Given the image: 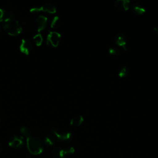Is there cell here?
Here are the masks:
<instances>
[{
    "label": "cell",
    "instance_id": "obj_6",
    "mask_svg": "<svg viewBox=\"0 0 158 158\" xmlns=\"http://www.w3.org/2000/svg\"><path fill=\"white\" fill-rule=\"evenodd\" d=\"M131 11L136 15H142L146 11L145 6L139 1H130V7Z\"/></svg>",
    "mask_w": 158,
    "mask_h": 158
},
{
    "label": "cell",
    "instance_id": "obj_5",
    "mask_svg": "<svg viewBox=\"0 0 158 158\" xmlns=\"http://www.w3.org/2000/svg\"><path fill=\"white\" fill-rule=\"evenodd\" d=\"M60 37L59 33L57 31H50L47 36V44L51 45L52 47H57L59 44Z\"/></svg>",
    "mask_w": 158,
    "mask_h": 158
},
{
    "label": "cell",
    "instance_id": "obj_12",
    "mask_svg": "<svg viewBox=\"0 0 158 158\" xmlns=\"http://www.w3.org/2000/svg\"><path fill=\"white\" fill-rule=\"evenodd\" d=\"M115 7L119 11L127 10L130 7V1L127 0H117L114 2Z\"/></svg>",
    "mask_w": 158,
    "mask_h": 158
},
{
    "label": "cell",
    "instance_id": "obj_9",
    "mask_svg": "<svg viewBox=\"0 0 158 158\" xmlns=\"http://www.w3.org/2000/svg\"><path fill=\"white\" fill-rule=\"evenodd\" d=\"M48 22V19L44 15H39L35 21V26L37 31L40 32L45 28Z\"/></svg>",
    "mask_w": 158,
    "mask_h": 158
},
{
    "label": "cell",
    "instance_id": "obj_10",
    "mask_svg": "<svg viewBox=\"0 0 158 158\" xmlns=\"http://www.w3.org/2000/svg\"><path fill=\"white\" fill-rule=\"evenodd\" d=\"M114 41L118 46L122 47L124 50H127V36L122 32L118 33L114 36Z\"/></svg>",
    "mask_w": 158,
    "mask_h": 158
},
{
    "label": "cell",
    "instance_id": "obj_3",
    "mask_svg": "<svg viewBox=\"0 0 158 158\" xmlns=\"http://www.w3.org/2000/svg\"><path fill=\"white\" fill-rule=\"evenodd\" d=\"M75 152L73 147L62 148L59 146H55L51 149V155L53 158H64L68 154H72Z\"/></svg>",
    "mask_w": 158,
    "mask_h": 158
},
{
    "label": "cell",
    "instance_id": "obj_21",
    "mask_svg": "<svg viewBox=\"0 0 158 158\" xmlns=\"http://www.w3.org/2000/svg\"><path fill=\"white\" fill-rule=\"evenodd\" d=\"M154 31H155V33H156L157 35H158V26L155 27L154 28Z\"/></svg>",
    "mask_w": 158,
    "mask_h": 158
},
{
    "label": "cell",
    "instance_id": "obj_22",
    "mask_svg": "<svg viewBox=\"0 0 158 158\" xmlns=\"http://www.w3.org/2000/svg\"><path fill=\"white\" fill-rule=\"evenodd\" d=\"M2 151V147L1 144H0V152H1Z\"/></svg>",
    "mask_w": 158,
    "mask_h": 158
},
{
    "label": "cell",
    "instance_id": "obj_17",
    "mask_svg": "<svg viewBox=\"0 0 158 158\" xmlns=\"http://www.w3.org/2000/svg\"><path fill=\"white\" fill-rule=\"evenodd\" d=\"M129 73L128 68L127 66H122L118 71V76L120 78H124L128 75Z\"/></svg>",
    "mask_w": 158,
    "mask_h": 158
},
{
    "label": "cell",
    "instance_id": "obj_2",
    "mask_svg": "<svg viewBox=\"0 0 158 158\" xmlns=\"http://www.w3.org/2000/svg\"><path fill=\"white\" fill-rule=\"evenodd\" d=\"M27 146L28 151L33 155L40 154L43 151V144L37 136H30L27 138Z\"/></svg>",
    "mask_w": 158,
    "mask_h": 158
},
{
    "label": "cell",
    "instance_id": "obj_18",
    "mask_svg": "<svg viewBox=\"0 0 158 158\" xmlns=\"http://www.w3.org/2000/svg\"><path fill=\"white\" fill-rule=\"evenodd\" d=\"M33 40H34V41H35L36 45L38 46H41V44H42V43H43V36H42V35H41L40 33L36 34V35L33 37Z\"/></svg>",
    "mask_w": 158,
    "mask_h": 158
},
{
    "label": "cell",
    "instance_id": "obj_19",
    "mask_svg": "<svg viewBox=\"0 0 158 158\" xmlns=\"http://www.w3.org/2000/svg\"><path fill=\"white\" fill-rule=\"evenodd\" d=\"M20 133H22V135L25 136V138H28L29 137L31 136V133H30V130L26 127H22L21 128H20Z\"/></svg>",
    "mask_w": 158,
    "mask_h": 158
},
{
    "label": "cell",
    "instance_id": "obj_8",
    "mask_svg": "<svg viewBox=\"0 0 158 158\" xmlns=\"http://www.w3.org/2000/svg\"><path fill=\"white\" fill-rule=\"evenodd\" d=\"M33 49V45L30 41L22 39L20 44V51L25 55H28Z\"/></svg>",
    "mask_w": 158,
    "mask_h": 158
},
{
    "label": "cell",
    "instance_id": "obj_16",
    "mask_svg": "<svg viewBox=\"0 0 158 158\" xmlns=\"http://www.w3.org/2000/svg\"><path fill=\"white\" fill-rule=\"evenodd\" d=\"M109 54L112 56H118L120 54V49L117 46H111L108 49Z\"/></svg>",
    "mask_w": 158,
    "mask_h": 158
},
{
    "label": "cell",
    "instance_id": "obj_4",
    "mask_svg": "<svg viewBox=\"0 0 158 158\" xmlns=\"http://www.w3.org/2000/svg\"><path fill=\"white\" fill-rule=\"evenodd\" d=\"M30 12L35 13L38 12H45L50 14H54L56 12V8L54 4L51 2H46L41 7H33L30 9Z\"/></svg>",
    "mask_w": 158,
    "mask_h": 158
},
{
    "label": "cell",
    "instance_id": "obj_14",
    "mask_svg": "<svg viewBox=\"0 0 158 158\" xmlns=\"http://www.w3.org/2000/svg\"><path fill=\"white\" fill-rule=\"evenodd\" d=\"M56 143V137L54 135H48L44 138V143L47 146H53Z\"/></svg>",
    "mask_w": 158,
    "mask_h": 158
},
{
    "label": "cell",
    "instance_id": "obj_7",
    "mask_svg": "<svg viewBox=\"0 0 158 158\" xmlns=\"http://www.w3.org/2000/svg\"><path fill=\"white\" fill-rule=\"evenodd\" d=\"M52 132L57 139L62 141H69L72 138V134L70 132L60 131L56 128H52Z\"/></svg>",
    "mask_w": 158,
    "mask_h": 158
},
{
    "label": "cell",
    "instance_id": "obj_1",
    "mask_svg": "<svg viewBox=\"0 0 158 158\" xmlns=\"http://www.w3.org/2000/svg\"><path fill=\"white\" fill-rule=\"evenodd\" d=\"M4 30L11 36H17L22 31V27L15 19L9 17L6 18L3 23Z\"/></svg>",
    "mask_w": 158,
    "mask_h": 158
},
{
    "label": "cell",
    "instance_id": "obj_20",
    "mask_svg": "<svg viewBox=\"0 0 158 158\" xmlns=\"http://www.w3.org/2000/svg\"><path fill=\"white\" fill-rule=\"evenodd\" d=\"M6 12L2 9H0V22H2L5 20Z\"/></svg>",
    "mask_w": 158,
    "mask_h": 158
},
{
    "label": "cell",
    "instance_id": "obj_11",
    "mask_svg": "<svg viewBox=\"0 0 158 158\" xmlns=\"http://www.w3.org/2000/svg\"><path fill=\"white\" fill-rule=\"evenodd\" d=\"M24 141L23 137L19 136H12L9 141V146L15 149H18L22 147Z\"/></svg>",
    "mask_w": 158,
    "mask_h": 158
},
{
    "label": "cell",
    "instance_id": "obj_13",
    "mask_svg": "<svg viewBox=\"0 0 158 158\" xmlns=\"http://www.w3.org/2000/svg\"><path fill=\"white\" fill-rule=\"evenodd\" d=\"M84 121V118H83V117L82 115H76L75 117H73L71 120H70V125H72V126H74V127H78L80 125H81L83 122Z\"/></svg>",
    "mask_w": 158,
    "mask_h": 158
},
{
    "label": "cell",
    "instance_id": "obj_15",
    "mask_svg": "<svg viewBox=\"0 0 158 158\" xmlns=\"http://www.w3.org/2000/svg\"><path fill=\"white\" fill-rule=\"evenodd\" d=\"M61 25V20L58 16H55L51 23V27L52 28H57Z\"/></svg>",
    "mask_w": 158,
    "mask_h": 158
}]
</instances>
